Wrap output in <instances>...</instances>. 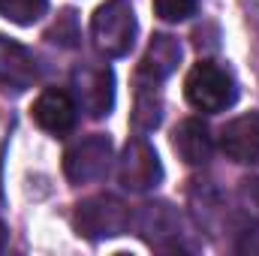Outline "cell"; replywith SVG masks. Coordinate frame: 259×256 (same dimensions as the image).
Here are the masks:
<instances>
[{
    "mask_svg": "<svg viewBox=\"0 0 259 256\" xmlns=\"http://www.w3.org/2000/svg\"><path fill=\"white\" fill-rule=\"evenodd\" d=\"M39 78L36 58L15 39L0 33V88H9L15 94L33 88Z\"/></svg>",
    "mask_w": 259,
    "mask_h": 256,
    "instance_id": "ba28073f",
    "label": "cell"
},
{
    "mask_svg": "<svg viewBox=\"0 0 259 256\" xmlns=\"http://www.w3.org/2000/svg\"><path fill=\"white\" fill-rule=\"evenodd\" d=\"M46 9H49V0H0V15L21 27L39 21Z\"/></svg>",
    "mask_w": 259,
    "mask_h": 256,
    "instance_id": "5bb4252c",
    "label": "cell"
},
{
    "mask_svg": "<svg viewBox=\"0 0 259 256\" xmlns=\"http://www.w3.org/2000/svg\"><path fill=\"white\" fill-rule=\"evenodd\" d=\"M235 196H238L241 211H244L250 220H256L259 223V178H241Z\"/></svg>",
    "mask_w": 259,
    "mask_h": 256,
    "instance_id": "e0dca14e",
    "label": "cell"
},
{
    "mask_svg": "<svg viewBox=\"0 0 259 256\" xmlns=\"http://www.w3.org/2000/svg\"><path fill=\"white\" fill-rule=\"evenodd\" d=\"M178 64H181V42L169 33H157L148 42V52L139 64V81L160 84L178 69Z\"/></svg>",
    "mask_w": 259,
    "mask_h": 256,
    "instance_id": "8fae6325",
    "label": "cell"
},
{
    "mask_svg": "<svg viewBox=\"0 0 259 256\" xmlns=\"http://www.w3.org/2000/svg\"><path fill=\"white\" fill-rule=\"evenodd\" d=\"M30 118L36 121V127H42L46 133H55V136H64V133H72L75 130V121H78V106L75 100L66 94V91H42L30 109Z\"/></svg>",
    "mask_w": 259,
    "mask_h": 256,
    "instance_id": "9c48e42d",
    "label": "cell"
},
{
    "mask_svg": "<svg viewBox=\"0 0 259 256\" xmlns=\"http://www.w3.org/2000/svg\"><path fill=\"white\" fill-rule=\"evenodd\" d=\"M118 181L130 193H148L163 181V163L148 139L133 136L124 145V154L118 160Z\"/></svg>",
    "mask_w": 259,
    "mask_h": 256,
    "instance_id": "52a82bcc",
    "label": "cell"
},
{
    "mask_svg": "<svg viewBox=\"0 0 259 256\" xmlns=\"http://www.w3.org/2000/svg\"><path fill=\"white\" fill-rule=\"evenodd\" d=\"M46 39H49V42H55V46H61V49H75V46H78L81 33H78V18H75V9H64V12L58 15V21L49 27Z\"/></svg>",
    "mask_w": 259,
    "mask_h": 256,
    "instance_id": "9a60e30c",
    "label": "cell"
},
{
    "mask_svg": "<svg viewBox=\"0 0 259 256\" xmlns=\"http://www.w3.org/2000/svg\"><path fill=\"white\" fill-rule=\"evenodd\" d=\"M112 139L103 133H91L72 142L64 154V175L72 184H94L103 181L112 169Z\"/></svg>",
    "mask_w": 259,
    "mask_h": 256,
    "instance_id": "277c9868",
    "label": "cell"
},
{
    "mask_svg": "<svg viewBox=\"0 0 259 256\" xmlns=\"http://www.w3.org/2000/svg\"><path fill=\"white\" fill-rule=\"evenodd\" d=\"M184 97L193 109L205 112V115H217V112H226L229 106H235L238 84L226 66L214 64V61H199L187 72Z\"/></svg>",
    "mask_w": 259,
    "mask_h": 256,
    "instance_id": "6da1fadb",
    "label": "cell"
},
{
    "mask_svg": "<svg viewBox=\"0 0 259 256\" xmlns=\"http://www.w3.org/2000/svg\"><path fill=\"white\" fill-rule=\"evenodd\" d=\"M136 33H139V24L130 0H106L103 6H97L91 18V39L100 55L127 58L130 49L136 46Z\"/></svg>",
    "mask_w": 259,
    "mask_h": 256,
    "instance_id": "7a4b0ae2",
    "label": "cell"
},
{
    "mask_svg": "<svg viewBox=\"0 0 259 256\" xmlns=\"http://www.w3.org/2000/svg\"><path fill=\"white\" fill-rule=\"evenodd\" d=\"M220 151L232 163H259V112L238 115L220 130Z\"/></svg>",
    "mask_w": 259,
    "mask_h": 256,
    "instance_id": "30bf717a",
    "label": "cell"
},
{
    "mask_svg": "<svg viewBox=\"0 0 259 256\" xmlns=\"http://www.w3.org/2000/svg\"><path fill=\"white\" fill-rule=\"evenodd\" d=\"M3 244H6V226L0 223V250H3Z\"/></svg>",
    "mask_w": 259,
    "mask_h": 256,
    "instance_id": "d6986e66",
    "label": "cell"
},
{
    "mask_svg": "<svg viewBox=\"0 0 259 256\" xmlns=\"http://www.w3.org/2000/svg\"><path fill=\"white\" fill-rule=\"evenodd\" d=\"M172 148L187 166H205L211 160V151H214L208 124L199 118H184L172 133Z\"/></svg>",
    "mask_w": 259,
    "mask_h": 256,
    "instance_id": "7c38bea8",
    "label": "cell"
},
{
    "mask_svg": "<svg viewBox=\"0 0 259 256\" xmlns=\"http://www.w3.org/2000/svg\"><path fill=\"white\" fill-rule=\"evenodd\" d=\"M160 84H148V81H139V94H136V109H133V124L148 133V130H157L163 121V100H160Z\"/></svg>",
    "mask_w": 259,
    "mask_h": 256,
    "instance_id": "4fadbf2b",
    "label": "cell"
},
{
    "mask_svg": "<svg viewBox=\"0 0 259 256\" xmlns=\"http://www.w3.org/2000/svg\"><path fill=\"white\" fill-rule=\"evenodd\" d=\"M151 3H154V12L172 24L187 21L190 15H196V6H199V0H151Z\"/></svg>",
    "mask_w": 259,
    "mask_h": 256,
    "instance_id": "2e32d148",
    "label": "cell"
},
{
    "mask_svg": "<svg viewBox=\"0 0 259 256\" xmlns=\"http://www.w3.org/2000/svg\"><path fill=\"white\" fill-rule=\"evenodd\" d=\"M133 229L157 250H184V223L178 208H172L169 202H145L133 214Z\"/></svg>",
    "mask_w": 259,
    "mask_h": 256,
    "instance_id": "5b68a950",
    "label": "cell"
},
{
    "mask_svg": "<svg viewBox=\"0 0 259 256\" xmlns=\"http://www.w3.org/2000/svg\"><path fill=\"white\" fill-rule=\"evenodd\" d=\"M72 94L88 118H106L115 106V72L103 64H78L72 69Z\"/></svg>",
    "mask_w": 259,
    "mask_h": 256,
    "instance_id": "8992f818",
    "label": "cell"
},
{
    "mask_svg": "<svg viewBox=\"0 0 259 256\" xmlns=\"http://www.w3.org/2000/svg\"><path fill=\"white\" fill-rule=\"evenodd\" d=\"M75 229L78 235L91 238V241H103V238H115L133 229V211L118 199V196H91L84 202L75 205Z\"/></svg>",
    "mask_w": 259,
    "mask_h": 256,
    "instance_id": "3957f363",
    "label": "cell"
},
{
    "mask_svg": "<svg viewBox=\"0 0 259 256\" xmlns=\"http://www.w3.org/2000/svg\"><path fill=\"white\" fill-rule=\"evenodd\" d=\"M238 253H259V229L244 232V241H238Z\"/></svg>",
    "mask_w": 259,
    "mask_h": 256,
    "instance_id": "ac0fdd59",
    "label": "cell"
}]
</instances>
